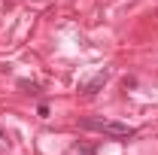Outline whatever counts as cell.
Segmentation results:
<instances>
[{"label":"cell","instance_id":"6da1fadb","mask_svg":"<svg viewBox=\"0 0 158 155\" xmlns=\"http://www.w3.org/2000/svg\"><path fill=\"white\" fill-rule=\"evenodd\" d=\"M82 128H85V131L106 134V137H113V140H131V137H137V128H134V125L110 122V119H82Z\"/></svg>","mask_w":158,"mask_h":155},{"label":"cell","instance_id":"7a4b0ae2","mask_svg":"<svg viewBox=\"0 0 158 155\" xmlns=\"http://www.w3.org/2000/svg\"><path fill=\"white\" fill-rule=\"evenodd\" d=\"M106 79H110V70H100L98 76L94 79H88V82H85V85H82V94L85 97H91V94H98L100 88H103V85H106Z\"/></svg>","mask_w":158,"mask_h":155},{"label":"cell","instance_id":"3957f363","mask_svg":"<svg viewBox=\"0 0 158 155\" xmlns=\"http://www.w3.org/2000/svg\"><path fill=\"white\" fill-rule=\"evenodd\" d=\"M79 155H94V149L91 146H79Z\"/></svg>","mask_w":158,"mask_h":155}]
</instances>
